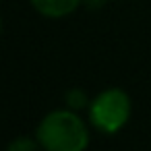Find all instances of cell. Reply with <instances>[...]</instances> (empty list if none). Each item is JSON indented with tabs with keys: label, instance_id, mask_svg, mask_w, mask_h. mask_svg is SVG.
Returning <instances> with one entry per match:
<instances>
[{
	"label": "cell",
	"instance_id": "obj_1",
	"mask_svg": "<svg viewBox=\"0 0 151 151\" xmlns=\"http://www.w3.org/2000/svg\"><path fill=\"white\" fill-rule=\"evenodd\" d=\"M35 137L44 151H87L91 143L87 122L70 108L48 112L40 120Z\"/></svg>",
	"mask_w": 151,
	"mask_h": 151
},
{
	"label": "cell",
	"instance_id": "obj_5",
	"mask_svg": "<svg viewBox=\"0 0 151 151\" xmlns=\"http://www.w3.org/2000/svg\"><path fill=\"white\" fill-rule=\"evenodd\" d=\"M6 151H44L37 137H27V134H21L17 139H13L6 147Z\"/></svg>",
	"mask_w": 151,
	"mask_h": 151
},
{
	"label": "cell",
	"instance_id": "obj_2",
	"mask_svg": "<svg viewBox=\"0 0 151 151\" xmlns=\"http://www.w3.org/2000/svg\"><path fill=\"white\" fill-rule=\"evenodd\" d=\"M130 114H132V99L128 91H124L122 87H108L99 91L87 108L91 126L104 134L120 132L128 124Z\"/></svg>",
	"mask_w": 151,
	"mask_h": 151
},
{
	"label": "cell",
	"instance_id": "obj_4",
	"mask_svg": "<svg viewBox=\"0 0 151 151\" xmlns=\"http://www.w3.org/2000/svg\"><path fill=\"white\" fill-rule=\"evenodd\" d=\"M64 101H66V108L79 112V110H87L91 99L87 97V93L81 89V87H70L66 93H64Z\"/></svg>",
	"mask_w": 151,
	"mask_h": 151
},
{
	"label": "cell",
	"instance_id": "obj_3",
	"mask_svg": "<svg viewBox=\"0 0 151 151\" xmlns=\"http://www.w3.org/2000/svg\"><path fill=\"white\" fill-rule=\"evenodd\" d=\"M31 6L48 19H62L75 13L85 0H29Z\"/></svg>",
	"mask_w": 151,
	"mask_h": 151
},
{
	"label": "cell",
	"instance_id": "obj_6",
	"mask_svg": "<svg viewBox=\"0 0 151 151\" xmlns=\"http://www.w3.org/2000/svg\"><path fill=\"white\" fill-rule=\"evenodd\" d=\"M110 0H85V4L89 6V9H101L104 4H108Z\"/></svg>",
	"mask_w": 151,
	"mask_h": 151
}]
</instances>
